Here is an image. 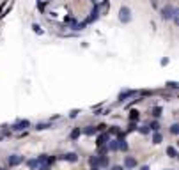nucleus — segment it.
Wrapping results in <instances>:
<instances>
[{"mask_svg": "<svg viewBox=\"0 0 179 170\" xmlns=\"http://www.w3.org/2000/svg\"><path fill=\"white\" fill-rule=\"evenodd\" d=\"M158 128H160V124H158V122L154 121V122H151V126H149V130H153V131H158Z\"/></svg>", "mask_w": 179, "mask_h": 170, "instance_id": "4be33fe9", "label": "nucleus"}, {"mask_svg": "<svg viewBox=\"0 0 179 170\" xmlns=\"http://www.w3.org/2000/svg\"><path fill=\"white\" fill-rule=\"evenodd\" d=\"M28 126H30V121L23 119V121H18V122L13 126V130H16V131H22V130H25V128H28Z\"/></svg>", "mask_w": 179, "mask_h": 170, "instance_id": "39448f33", "label": "nucleus"}, {"mask_svg": "<svg viewBox=\"0 0 179 170\" xmlns=\"http://www.w3.org/2000/svg\"><path fill=\"white\" fill-rule=\"evenodd\" d=\"M163 140V136H161V133H158V131H154V135H153V144H160Z\"/></svg>", "mask_w": 179, "mask_h": 170, "instance_id": "4468645a", "label": "nucleus"}, {"mask_svg": "<svg viewBox=\"0 0 179 170\" xmlns=\"http://www.w3.org/2000/svg\"><path fill=\"white\" fill-rule=\"evenodd\" d=\"M0 170H4V168H0Z\"/></svg>", "mask_w": 179, "mask_h": 170, "instance_id": "72a5a7b5", "label": "nucleus"}, {"mask_svg": "<svg viewBox=\"0 0 179 170\" xmlns=\"http://www.w3.org/2000/svg\"><path fill=\"white\" fill-rule=\"evenodd\" d=\"M153 115L154 117H160L161 115V106H154V108H153Z\"/></svg>", "mask_w": 179, "mask_h": 170, "instance_id": "6ab92c4d", "label": "nucleus"}, {"mask_svg": "<svg viewBox=\"0 0 179 170\" xmlns=\"http://www.w3.org/2000/svg\"><path fill=\"white\" fill-rule=\"evenodd\" d=\"M98 18H99V5H98V4H94V9L91 11V16L87 18L85 25H87V23H92V21H96Z\"/></svg>", "mask_w": 179, "mask_h": 170, "instance_id": "7ed1b4c3", "label": "nucleus"}, {"mask_svg": "<svg viewBox=\"0 0 179 170\" xmlns=\"http://www.w3.org/2000/svg\"><path fill=\"white\" fill-rule=\"evenodd\" d=\"M76 115H78V110H73V112L69 113V117H76Z\"/></svg>", "mask_w": 179, "mask_h": 170, "instance_id": "c85d7f7f", "label": "nucleus"}, {"mask_svg": "<svg viewBox=\"0 0 179 170\" xmlns=\"http://www.w3.org/2000/svg\"><path fill=\"white\" fill-rule=\"evenodd\" d=\"M60 159H68V161L75 163V161H78V156H76L75 152H68V154H62V156H60Z\"/></svg>", "mask_w": 179, "mask_h": 170, "instance_id": "6e6552de", "label": "nucleus"}, {"mask_svg": "<svg viewBox=\"0 0 179 170\" xmlns=\"http://www.w3.org/2000/svg\"><path fill=\"white\" fill-rule=\"evenodd\" d=\"M105 128H107V126H105V124H99V126L96 128V130H99V131H103V130H105Z\"/></svg>", "mask_w": 179, "mask_h": 170, "instance_id": "c756f323", "label": "nucleus"}, {"mask_svg": "<svg viewBox=\"0 0 179 170\" xmlns=\"http://www.w3.org/2000/svg\"><path fill=\"white\" fill-rule=\"evenodd\" d=\"M135 94H136L135 90H124V92H121V94H119V101H124V99L131 98V96H135Z\"/></svg>", "mask_w": 179, "mask_h": 170, "instance_id": "1a4fd4ad", "label": "nucleus"}, {"mask_svg": "<svg viewBox=\"0 0 179 170\" xmlns=\"http://www.w3.org/2000/svg\"><path fill=\"white\" fill-rule=\"evenodd\" d=\"M98 167H108V158L101 156V158H99V163H98Z\"/></svg>", "mask_w": 179, "mask_h": 170, "instance_id": "f3484780", "label": "nucleus"}, {"mask_svg": "<svg viewBox=\"0 0 179 170\" xmlns=\"http://www.w3.org/2000/svg\"><path fill=\"white\" fill-rule=\"evenodd\" d=\"M110 133H112V135H119L121 131H119V128H117V126H112V128H110Z\"/></svg>", "mask_w": 179, "mask_h": 170, "instance_id": "5701e85b", "label": "nucleus"}, {"mask_svg": "<svg viewBox=\"0 0 179 170\" xmlns=\"http://www.w3.org/2000/svg\"><path fill=\"white\" fill-rule=\"evenodd\" d=\"M91 170H99V167H92V168H91Z\"/></svg>", "mask_w": 179, "mask_h": 170, "instance_id": "2f4dec72", "label": "nucleus"}, {"mask_svg": "<svg viewBox=\"0 0 179 170\" xmlns=\"http://www.w3.org/2000/svg\"><path fill=\"white\" fill-rule=\"evenodd\" d=\"M27 167L32 168V170H36V168L39 167V161H37V159H28V161H27Z\"/></svg>", "mask_w": 179, "mask_h": 170, "instance_id": "ddd939ff", "label": "nucleus"}, {"mask_svg": "<svg viewBox=\"0 0 179 170\" xmlns=\"http://www.w3.org/2000/svg\"><path fill=\"white\" fill-rule=\"evenodd\" d=\"M46 128H50V124H37V126H36V130L41 131V130H46Z\"/></svg>", "mask_w": 179, "mask_h": 170, "instance_id": "b1692460", "label": "nucleus"}, {"mask_svg": "<svg viewBox=\"0 0 179 170\" xmlns=\"http://www.w3.org/2000/svg\"><path fill=\"white\" fill-rule=\"evenodd\" d=\"M136 130V124H135V121H131V124H130V128H128V131H135Z\"/></svg>", "mask_w": 179, "mask_h": 170, "instance_id": "a878e982", "label": "nucleus"}, {"mask_svg": "<svg viewBox=\"0 0 179 170\" xmlns=\"http://www.w3.org/2000/svg\"><path fill=\"white\" fill-rule=\"evenodd\" d=\"M167 154L170 156V158H177V151L174 147H167Z\"/></svg>", "mask_w": 179, "mask_h": 170, "instance_id": "dca6fc26", "label": "nucleus"}, {"mask_svg": "<svg viewBox=\"0 0 179 170\" xmlns=\"http://www.w3.org/2000/svg\"><path fill=\"white\" fill-rule=\"evenodd\" d=\"M108 149H110V151H117V149H119L117 140H108Z\"/></svg>", "mask_w": 179, "mask_h": 170, "instance_id": "2eb2a0df", "label": "nucleus"}, {"mask_svg": "<svg viewBox=\"0 0 179 170\" xmlns=\"http://www.w3.org/2000/svg\"><path fill=\"white\" fill-rule=\"evenodd\" d=\"M89 2H92V4H96V0H89Z\"/></svg>", "mask_w": 179, "mask_h": 170, "instance_id": "473e14b6", "label": "nucleus"}, {"mask_svg": "<svg viewBox=\"0 0 179 170\" xmlns=\"http://www.w3.org/2000/svg\"><path fill=\"white\" fill-rule=\"evenodd\" d=\"M167 85H168V87H170V89H177V83H176V82H168Z\"/></svg>", "mask_w": 179, "mask_h": 170, "instance_id": "bb28decb", "label": "nucleus"}, {"mask_svg": "<svg viewBox=\"0 0 179 170\" xmlns=\"http://www.w3.org/2000/svg\"><path fill=\"white\" fill-rule=\"evenodd\" d=\"M170 133H172V135H177V133H179V124H172V126H170Z\"/></svg>", "mask_w": 179, "mask_h": 170, "instance_id": "aec40b11", "label": "nucleus"}, {"mask_svg": "<svg viewBox=\"0 0 179 170\" xmlns=\"http://www.w3.org/2000/svg\"><path fill=\"white\" fill-rule=\"evenodd\" d=\"M119 18H121L122 23H128V21H131V9L126 7V5H122V7L119 9Z\"/></svg>", "mask_w": 179, "mask_h": 170, "instance_id": "f257e3e1", "label": "nucleus"}, {"mask_svg": "<svg viewBox=\"0 0 179 170\" xmlns=\"http://www.w3.org/2000/svg\"><path fill=\"white\" fill-rule=\"evenodd\" d=\"M174 13H176V9L170 7V5H167V7L161 9V18H163V20H168V18H172Z\"/></svg>", "mask_w": 179, "mask_h": 170, "instance_id": "20e7f679", "label": "nucleus"}, {"mask_svg": "<svg viewBox=\"0 0 179 170\" xmlns=\"http://www.w3.org/2000/svg\"><path fill=\"white\" fill-rule=\"evenodd\" d=\"M23 161V156H20V154H13V156H9L7 158V165L9 167H16Z\"/></svg>", "mask_w": 179, "mask_h": 170, "instance_id": "f03ea898", "label": "nucleus"}, {"mask_svg": "<svg viewBox=\"0 0 179 170\" xmlns=\"http://www.w3.org/2000/svg\"><path fill=\"white\" fill-rule=\"evenodd\" d=\"M140 170H149V167H147V165H144V167H142Z\"/></svg>", "mask_w": 179, "mask_h": 170, "instance_id": "7c9ffc66", "label": "nucleus"}, {"mask_svg": "<svg viewBox=\"0 0 179 170\" xmlns=\"http://www.w3.org/2000/svg\"><path fill=\"white\" fill-rule=\"evenodd\" d=\"M89 163H91L92 167H98V163H99V158H98V156H92V158L89 159Z\"/></svg>", "mask_w": 179, "mask_h": 170, "instance_id": "a211bd4d", "label": "nucleus"}, {"mask_svg": "<svg viewBox=\"0 0 179 170\" xmlns=\"http://www.w3.org/2000/svg\"><path fill=\"white\" fill-rule=\"evenodd\" d=\"M138 130H140V133H142V135H147V133L151 131V130H149V126H142V128H138Z\"/></svg>", "mask_w": 179, "mask_h": 170, "instance_id": "412c9836", "label": "nucleus"}, {"mask_svg": "<svg viewBox=\"0 0 179 170\" xmlns=\"http://www.w3.org/2000/svg\"><path fill=\"white\" fill-rule=\"evenodd\" d=\"M136 167V159L131 158V156H126L124 159V168H135Z\"/></svg>", "mask_w": 179, "mask_h": 170, "instance_id": "0eeeda50", "label": "nucleus"}, {"mask_svg": "<svg viewBox=\"0 0 179 170\" xmlns=\"http://www.w3.org/2000/svg\"><path fill=\"white\" fill-rule=\"evenodd\" d=\"M140 119V112L138 110H131L130 112V121H138Z\"/></svg>", "mask_w": 179, "mask_h": 170, "instance_id": "9b49d317", "label": "nucleus"}, {"mask_svg": "<svg viewBox=\"0 0 179 170\" xmlns=\"http://www.w3.org/2000/svg\"><path fill=\"white\" fill-rule=\"evenodd\" d=\"M32 28H34V32H37V34H43V28H41L39 25H32Z\"/></svg>", "mask_w": 179, "mask_h": 170, "instance_id": "393cba45", "label": "nucleus"}, {"mask_svg": "<svg viewBox=\"0 0 179 170\" xmlns=\"http://www.w3.org/2000/svg\"><path fill=\"white\" fill-rule=\"evenodd\" d=\"M80 135H82V130H80V128H75V130L69 133V138H71V140H76Z\"/></svg>", "mask_w": 179, "mask_h": 170, "instance_id": "9d476101", "label": "nucleus"}, {"mask_svg": "<svg viewBox=\"0 0 179 170\" xmlns=\"http://www.w3.org/2000/svg\"><path fill=\"white\" fill-rule=\"evenodd\" d=\"M112 170H126V168L121 167V165H115V167H112Z\"/></svg>", "mask_w": 179, "mask_h": 170, "instance_id": "cd10ccee", "label": "nucleus"}, {"mask_svg": "<svg viewBox=\"0 0 179 170\" xmlns=\"http://www.w3.org/2000/svg\"><path fill=\"white\" fill-rule=\"evenodd\" d=\"M96 128H94V126H87L85 128V130H83V133H85V135H89V136H92V135H96Z\"/></svg>", "mask_w": 179, "mask_h": 170, "instance_id": "f8f14e48", "label": "nucleus"}, {"mask_svg": "<svg viewBox=\"0 0 179 170\" xmlns=\"http://www.w3.org/2000/svg\"><path fill=\"white\" fill-rule=\"evenodd\" d=\"M108 140H110V133H103V135L98 136L96 145H98V147H99V145H105V144H108Z\"/></svg>", "mask_w": 179, "mask_h": 170, "instance_id": "423d86ee", "label": "nucleus"}]
</instances>
